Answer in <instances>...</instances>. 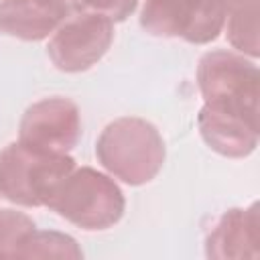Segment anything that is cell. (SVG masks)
<instances>
[{
    "label": "cell",
    "instance_id": "6da1fadb",
    "mask_svg": "<svg viewBox=\"0 0 260 260\" xmlns=\"http://www.w3.org/2000/svg\"><path fill=\"white\" fill-rule=\"evenodd\" d=\"M95 156L102 167L128 185L152 181L165 162V142L156 126L142 118H118L110 122L98 142Z\"/></svg>",
    "mask_w": 260,
    "mask_h": 260
},
{
    "label": "cell",
    "instance_id": "7a4b0ae2",
    "mask_svg": "<svg viewBox=\"0 0 260 260\" xmlns=\"http://www.w3.org/2000/svg\"><path fill=\"white\" fill-rule=\"evenodd\" d=\"M197 85L203 106L258 126V67L242 53H205L197 65Z\"/></svg>",
    "mask_w": 260,
    "mask_h": 260
},
{
    "label": "cell",
    "instance_id": "3957f363",
    "mask_svg": "<svg viewBox=\"0 0 260 260\" xmlns=\"http://www.w3.org/2000/svg\"><path fill=\"white\" fill-rule=\"evenodd\" d=\"M73 169L75 160L69 154L10 142L0 150V195L22 207H47L55 187Z\"/></svg>",
    "mask_w": 260,
    "mask_h": 260
},
{
    "label": "cell",
    "instance_id": "277c9868",
    "mask_svg": "<svg viewBox=\"0 0 260 260\" xmlns=\"http://www.w3.org/2000/svg\"><path fill=\"white\" fill-rule=\"evenodd\" d=\"M47 207L83 230H106L124 215V195L108 175L81 167L73 169L53 191Z\"/></svg>",
    "mask_w": 260,
    "mask_h": 260
},
{
    "label": "cell",
    "instance_id": "5b68a950",
    "mask_svg": "<svg viewBox=\"0 0 260 260\" xmlns=\"http://www.w3.org/2000/svg\"><path fill=\"white\" fill-rule=\"evenodd\" d=\"M225 18L228 8L217 0H146L140 26L154 37L205 45L219 37Z\"/></svg>",
    "mask_w": 260,
    "mask_h": 260
},
{
    "label": "cell",
    "instance_id": "8992f818",
    "mask_svg": "<svg viewBox=\"0 0 260 260\" xmlns=\"http://www.w3.org/2000/svg\"><path fill=\"white\" fill-rule=\"evenodd\" d=\"M114 41V22L102 14L81 12L65 20L47 45L53 65L67 73L93 67Z\"/></svg>",
    "mask_w": 260,
    "mask_h": 260
},
{
    "label": "cell",
    "instance_id": "52a82bcc",
    "mask_svg": "<svg viewBox=\"0 0 260 260\" xmlns=\"http://www.w3.org/2000/svg\"><path fill=\"white\" fill-rule=\"evenodd\" d=\"M81 138L79 108L67 98H45L22 114L18 140L57 154H67Z\"/></svg>",
    "mask_w": 260,
    "mask_h": 260
},
{
    "label": "cell",
    "instance_id": "ba28073f",
    "mask_svg": "<svg viewBox=\"0 0 260 260\" xmlns=\"http://www.w3.org/2000/svg\"><path fill=\"white\" fill-rule=\"evenodd\" d=\"M73 14L71 0H2L0 32L22 41H41Z\"/></svg>",
    "mask_w": 260,
    "mask_h": 260
},
{
    "label": "cell",
    "instance_id": "9c48e42d",
    "mask_svg": "<svg viewBox=\"0 0 260 260\" xmlns=\"http://www.w3.org/2000/svg\"><path fill=\"white\" fill-rule=\"evenodd\" d=\"M260 215L258 203L250 207L228 209L209 230L205 238V254L209 258H258Z\"/></svg>",
    "mask_w": 260,
    "mask_h": 260
},
{
    "label": "cell",
    "instance_id": "30bf717a",
    "mask_svg": "<svg viewBox=\"0 0 260 260\" xmlns=\"http://www.w3.org/2000/svg\"><path fill=\"white\" fill-rule=\"evenodd\" d=\"M201 138L215 152L230 158H244L258 146V126L203 106L197 116Z\"/></svg>",
    "mask_w": 260,
    "mask_h": 260
},
{
    "label": "cell",
    "instance_id": "8fae6325",
    "mask_svg": "<svg viewBox=\"0 0 260 260\" xmlns=\"http://www.w3.org/2000/svg\"><path fill=\"white\" fill-rule=\"evenodd\" d=\"M225 24L232 47L242 55L258 57V0H246L232 8Z\"/></svg>",
    "mask_w": 260,
    "mask_h": 260
},
{
    "label": "cell",
    "instance_id": "7c38bea8",
    "mask_svg": "<svg viewBox=\"0 0 260 260\" xmlns=\"http://www.w3.org/2000/svg\"><path fill=\"white\" fill-rule=\"evenodd\" d=\"M77 242L61 232H41L32 230L20 244L16 258H81Z\"/></svg>",
    "mask_w": 260,
    "mask_h": 260
},
{
    "label": "cell",
    "instance_id": "4fadbf2b",
    "mask_svg": "<svg viewBox=\"0 0 260 260\" xmlns=\"http://www.w3.org/2000/svg\"><path fill=\"white\" fill-rule=\"evenodd\" d=\"M35 228V221L26 213L0 209V258H16L20 244Z\"/></svg>",
    "mask_w": 260,
    "mask_h": 260
},
{
    "label": "cell",
    "instance_id": "5bb4252c",
    "mask_svg": "<svg viewBox=\"0 0 260 260\" xmlns=\"http://www.w3.org/2000/svg\"><path fill=\"white\" fill-rule=\"evenodd\" d=\"M138 0H71L73 12H89V14H102L110 18L112 22L126 20L136 10Z\"/></svg>",
    "mask_w": 260,
    "mask_h": 260
},
{
    "label": "cell",
    "instance_id": "9a60e30c",
    "mask_svg": "<svg viewBox=\"0 0 260 260\" xmlns=\"http://www.w3.org/2000/svg\"><path fill=\"white\" fill-rule=\"evenodd\" d=\"M217 2H221V4L228 8V12H230L232 8H236L238 4H242V2H246V0H217Z\"/></svg>",
    "mask_w": 260,
    "mask_h": 260
}]
</instances>
